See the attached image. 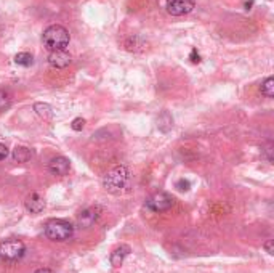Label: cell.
<instances>
[{"mask_svg": "<svg viewBox=\"0 0 274 273\" xmlns=\"http://www.w3.org/2000/svg\"><path fill=\"white\" fill-rule=\"evenodd\" d=\"M42 40H43V45L50 52H58V50H66V47L69 45L71 36L66 27L59 24H53V26H48L47 29L43 31Z\"/></svg>", "mask_w": 274, "mask_h": 273, "instance_id": "6da1fadb", "label": "cell"}, {"mask_svg": "<svg viewBox=\"0 0 274 273\" xmlns=\"http://www.w3.org/2000/svg\"><path fill=\"white\" fill-rule=\"evenodd\" d=\"M127 182H128V171L125 166H117L111 169L105 178H103V187H105L109 193H114L117 195L120 193L125 187H127Z\"/></svg>", "mask_w": 274, "mask_h": 273, "instance_id": "7a4b0ae2", "label": "cell"}, {"mask_svg": "<svg viewBox=\"0 0 274 273\" xmlns=\"http://www.w3.org/2000/svg\"><path fill=\"white\" fill-rule=\"evenodd\" d=\"M74 227L66 220H52L47 223L45 227V234L52 241H66L73 236Z\"/></svg>", "mask_w": 274, "mask_h": 273, "instance_id": "3957f363", "label": "cell"}, {"mask_svg": "<svg viewBox=\"0 0 274 273\" xmlns=\"http://www.w3.org/2000/svg\"><path fill=\"white\" fill-rule=\"evenodd\" d=\"M26 246L21 239H3L0 241V259L3 260H18L24 255Z\"/></svg>", "mask_w": 274, "mask_h": 273, "instance_id": "277c9868", "label": "cell"}, {"mask_svg": "<svg viewBox=\"0 0 274 273\" xmlns=\"http://www.w3.org/2000/svg\"><path fill=\"white\" fill-rule=\"evenodd\" d=\"M172 206H173V198L167 193H156L147 201V207L154 212H165L168 209H172Z\"/></svg>", "mask_w": 274, "mask_h": 273, "instance_id": "5b68a950", "label": "cell"}, {"mask_svg": "<svg viewBox=\"0 0 274 273\" xmlns=\"http://www.w3.org/2000/svg\"><path fill=\"white\" fill-rule=\"evenodd\" d=\"M194 10L193 0H170L167 3V12L172 16H182L188 15Z\"/></svg>", "mask_w": 274, "mask_h": 273, "instance_id": "8992f818", "label": "cell"}, {"mask_svg": "<svg viewBox=\"0 0 274 273\" xmlns=\"http://www.w3.org/2000/svg\"><path fill=\"white\" fill-rule=\"evenodd\" d=\"M69 169H71L69 159H66L64 156H56L48 162V171H50L53 176H58V177L68 176Z\"/></svg>", "mask_w": 274, "mask_h": 273, "instance_id": "52a82bcc", "label": "cell"}, {"mask_svg": "<svg viewBox=\"0 0 274 273\" xmlns=\"http://www.w3.org/2000/svg\"><path fill=\"white\" fill-rule=\"evenodd\" d=\"M71 61H73V59H71V55L66 50L50 52V55H48V63H50L53 68L63 69L66 66H69Z\"/></svg>", "mask_w": 274, "mask_h": 273, "instance_id": "ba28073f", "label": "cell"}, {"mask_svg": "<svg viewBox=\"0 0 274 273\" xmlns=\"http://www.w3.org/2000/svg\"><path fill=\"white\" fill-rule=\"evenodd\" d=\"M24 206H26L27 212H31V214H40V212L43 211V207H45V201L40 198V195L31 193L26 198Z\"/></svg>", "mask_w": 274, "mask_h": 273, "instance_id": "9c48e42d", "label": "cell"}, {"mask_svg": "<svg viewBox=\"0 0 274 273\" xmlns=\"http://www.w3.org/2000/svg\"><path fill=\"white\" fill-rule=\"evenodd\" d=\"M96 218H98L96 209H85V211H82L79 214L77 222H79V225L82 228H90L93 223L96 222Z\"/></svg>", "mask_w": 274, "mask_h": 273, "instance_id": "30bf717a", "label": "cell"}, {"mask_svg": "<svg viewBox=\"0 0 274 273\" xmlns=\"http://www.w3.org/2000/svg\"><path fill=\"white\" fill-rule=\"evenodd\" d=\"M130 254V248L127 244H122V246H119V248H116L112 251V254H111V264L112 267H120L124 264V259L127 257V255Z\"/></svg>", "mask_w": 274, "mask_h": 273, "instance_id": "8fae6325", "label": "cell"}, {"mask_svg": "<svg viewBox=\"0 0 274 273\" xmlns=\"http://www.w3.org/2000/svg\"><path fill=\"white\" fill-rule=\"evenodd\" d=\"M32 157V153L29 148H26V146H16L13 150V159L16 162H27Z\"/></svg>", "mask_w": 274, "mask_h": 273, "instance_id": "7c38bea8", "label": "cell"}, {"mask_svg": "<svg viewBox=\"0 0 274 273\" xmlns=\"http://www.w3.org/2000/svg\"><path fill=\"white\" fill-rule=\"evenodd\" d=\"M15 63L16 64H19V66H24V68H27V66H31L32 63H34V58H32V55L31 53H27V52H21V53H18L15 57Z\"/></svg>", "mask_w": 274, "mask_h": 273, "instance_id": "4fadbf2b", "label": "cell"}, {"mask_svg": "<svg viewBox=\"0 0 274 273\" xmlns=\"http://www.w3.org/2000/svg\"><path fill=\"white\" fill-rule=\"evenodd\" d=\"M34 109H36V113L43 119L52 117V108H50V105H47V103H36Z\"/></svg>", "mask_w": 274, "mask_h": 273, "instance_id": "5bb4252c", "label": "cell"}, {"mask_svg": "<svg viewBox=\"0 0 274 273\" xmlns=\"http://www.w3.org/2000/svg\"><path fill=\"white\" fill-rule=\"evenodd\" d=\"M261 94L265 95V97H268V98H273L274 97V79L273 78H268L261 84Z\"/></svg>", "mask_w": 274, "mask_h": 273, "instance_id": "9a60e30c", "label": "cell"}, {"mask_svg": "<svg viewBox=\"0 0 274 273\" xmlns=\"http://www.w3.org/2000/svg\"><path fill=\"white\" fill-rule=\"evenodd\" d=\"M8 105H10V95L7 94V92L0 90V111L7 108Z\"/></svg>", "mask_w": 274, "mask_h": 273, "instance_id": "2e32d148", "label": "cell"}, {"mask_svg": "<svg viewBox=\"0 0 274 273\" xmlns=\"http://www.w3.org/2000/svg\"><path fill=\"white\" fill-rule=\"evenodd\" d=\"M84 125H85V121H84V119H82V117H75L74 121H73V124H71V127H73L74 130H77V132H79V130L84 129Z\"/></svg>", "mask_w": 274, "mask_h": 273, "instance_id": "e0dca14e", "label": "cell"}, {"mask_svg": "<svg viewBox=\"0 0 274 273\" xmlns=\"http://www.w3.org/2000/svg\"><path fill=\"white\" fill-rule=\"evenodd\" d=\"M177 188L180 191H188L191 188V183L188 182V180H184V178H180L178 182H177Z\"/></svg>", "mask_w": 274, "mask_h": 273, "instance_id": "ac0fdd59", "label": "cell"}, {"mask_svg": "<svg viewBox=\"0 0 274 273\" xmlns=\"http://www.w3.org/2000/svg\"><path fill=\"white\" fill-rule=\"evenodd\" d=\"M263 248H265V251H266V253L270 254V255L274 254V241H273V239H268V241L263 244Z\"/></svg>", "mask_w": 274, "mask_h": 273, "instance_id": "d6986e66", "label": "cell"}, {"mask_svg": "<svg viewBox=\"0 0 274 273\" xmlns=\"http://www.w3.org/2000/svg\"><path fill=\"white\" fill-rule=\"evenodd\" d=\"M7 156H8V148L5 145L0 143V161L7 159Z\"/></svg>", "mask_w": 274, "mask_h": 273, "instance_id": "ffe728a7", "label": "cell"}, {"mask_svg": "<svg viewBox=\"0 0 274 273\" xmlns=\"http://www.w3.org/2000/svg\"><path fill=\"white\" fill-rule=\"evenodd\" d=\"M273 145L271 143H268V146H266V150H265V155H266V157H268V161L270 162H273Z\"/></svg>", "mask_w": 274, "mask_h": 273, "instance_id": "44dd1931", "label": "cell"}, {"mask_svg": "<svg viewBox=\"0 0 274 273\" xmlns=\"http://www.w3.org/2000/svg\"><path fill=\"white\" fill-rule=\"evenodd\" d=\"M191 61H193V63H199L201 61V57H199V53H197L196 48L191 52Z\"/></svg>", "mask_w": 274, "mask_h": 273, "instance_id": "7402d4cb", "label": "cell"}, {"mask_svg": "<svg viewBox=\"0 0 274 273\" xmlns=\"http://www.w3.org/2000/svg\"><path fill=\"white\" fill-rule=\"evenodd\" d=\"M36 273H53V272L48 270V269H40V270H37Z\"/></svg>", "mask_w": 274, "mask_h": 273, "instance_id": "603a6c76", "label": "cell"}]
</instances>
